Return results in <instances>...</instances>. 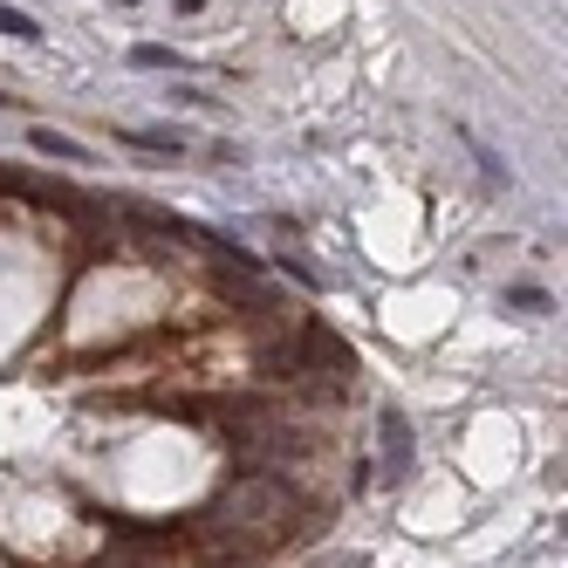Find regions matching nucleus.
Here are the masks:
<instances>
[{
    "label": "nucleus",
    "mask_w": 568,
    "mask_h": 568,
    "mask_svg": "<svg viewBox=\"0 0 568 568\" xmlns=\"http://www.w3.org/2000/svg\"><path fill=\"white\" fill-rule=\"evenodd\" d=\"M28 144H34V151H49V158H69V165H90V151H83V144H69L62 131H28Z\"/></svg>",
    "instance_id": "nucleus-4"
},
{
    "label": "nucleus",
    "mask_w": 568,
    "mask_h": 568,
    "mask_svg": "<svg viewBox=\"0 0 568 568\" xmlns=\"http://www.w3.org/2000/svg\"><path fill=\"white\" fill-rule=\"evenodd\" d=\"M97 568H165V561H144V555H103Z\"/></svg>",
    "instance_id": "nucleus-9"
},
{
    "label": "nucleus",
    "mask_w": 568,
    "mask_h": 568,
    "mask_svg": "<svg viewBox=\"0 0 568 568\" xmlns=\"http://www.w3.org/2000/svg\"><path fill=\"white\" fill-rule=\"evenodd\" d=\"M0 28H8V34H21V42H42V21H34V14H21V8H8V0H0Z\"/></svg>",
    "instance_id": "nucleus-5"
},
{
    "label": "nucleus",
    "mask_w": 568,
    "mask_h": 568,
    "mask_svg": "<svg viewBox=\"0 0 568 568\" xmlns=\"http://www.w3.org/2000/svg\"><path fill=\"white\" fill-rule=\"evenodd\" d=\"M302 500H295V486L281 479V473H233L220 486V500L199 514L185 527V541L199 548V561H213V568H240V561H261L274 555L281 541H295L302 535Z\"/></svg>",
    "instance_id": "nucleus-1"
},
{
    "label": "nucleus",
    "mask_w": 568,
    "mask_h": 568,
    "mask_svg": "<svg viewBox=\"0 0 568 568\" xmlns=\"http://www.w3.org/2000/svg\"><path fill=\"white\" fill-rule=\"evenodd\" d=\"M302 343H308V356H302L308 371H349V363H356V356H349V343H343V336H329V329H302Z\"/></svg>",
    "instance_id": "nucleus-2"
},
{
    "label": "nucleus",
    "mask_w": 568,
    "mask_h": 568,
    "mask_svg": "<svg viewBox=\"0 0 568 568\" xmlns=\"http://www.w3.org/2000/svg\"><path fill=\"white\" fill-rule=\"evenodd\" d=\"M384 453H390V473H397V479L412 473V425H404V412L384 418Z\"/></svg>",
    "instance_id": "nucleus-3"
},
{
    "label": "nucleus",
    "mask_w": 568,
    "mask_h": 568,
    "mask_svg": "<svg viewBox=\"0 0 568 568\" xmlns=\"http://www.w3.org/2000/svg\"><path fill=\"white\" fill-rule=\"evenodd\" d=\"M131 62H138V69H179V55H172V49H158V42L131 49Z\"/></svg>",
    "instance_id": "nucleus-7"
},
{
    "label": "nucleus",
    "mask_w": 568,
    "mask_h": 568,
    "mask_svg": "<svg viewBox=\"0 0 568 568\" xmlns=\"http://www.w3.org/2000/svg\"><path fill=\"white\" fill-rule=\"evenodd\" d=\"M507 302H514V308H520V315H541V308H548V295H541V288H535V281H520V288H514V295H507Z\"/></svg>",
    "instance_id": "nucleus-8"
},
{
    "label": "nucleus",
    "mask_w": 568,
    "mask_h": 568,
    "mask_svg": "<svg viewBox=\"0 0 568 568\" xmlns=\"http://www.w3.org/2000/svg\"><path fill=\"white\" fill-rule=\"evenodd\" d=\"M116 138H124V144H138V151H172V158L185 151V144H179V138H165V131H116Z\"/></svg>",
    "instance_id": "nucleus-6"
}]
</instances>
